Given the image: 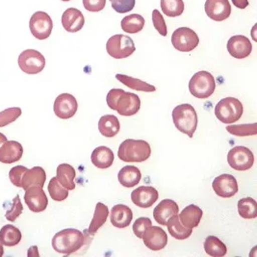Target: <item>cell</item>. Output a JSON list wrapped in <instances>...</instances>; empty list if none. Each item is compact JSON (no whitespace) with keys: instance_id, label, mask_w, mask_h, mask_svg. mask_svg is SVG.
<instances>
[{"instance_id":"obj_1","label":"cell","mask_w":257,"mask_h":257,"mask_svg":"<svg viewBox=\"0 0 257 257\" xmlns=\"http://www.w3.org/2000/svg\"><path fill=\"white\" fill-rule=\"evenodd\" d=\"M107 105L117 111L120 116L130 117L139 112L140 97L137 94L125 92L122 89H112L106 97Z\"/></svg>"},{"instance_id":"obj_2","label":"cell","mask_w":257,"mask_h":257,"mask_svg":"<svg viewBox=\"0 0 257 257\" xmlns=\"http://www.w3.org/2000/svg\"><path fill=\"white\" fill-rule=\"evenodd\" d=\"M84 244V234L75 228L63 229L52 238V247L54 250L65 255H70L78 251Z\"/></svg>"},{"instance_id":"obj_3","label":"cell","mask_w":257,"mask_h":257,"mask_svg":"<svg viewBox=\"0 0 257 257\" xmlns=\"http://www.w3.org/2000/svg\"><path fill=\"white\" fill-rule=\"evenodd\" d=\"M152 154V149L148 142L127 139L119 145L117 157L126 163H142L147 161Z\"/></svg>"},{"instance_id":"obj_4","label":"cell","mask_w":257,"mask_h":257,"mask_svg":"<svg viewBox=\"0 0 257 257\" xmlns=\"http://www.w3.org/2000/svg\"><path fill=\"white\" fill-rule=\"evenodd\" d=\"M172 116L176 128L193 138L198 127V115L195 108L188 103L180 104L174 109Z\"/></svg>"},{"instance_id":"obj_5","label":"cell","mask_w":257,"mask_h":257,"mask_svg":"<svg viewBox=\"0 0 257 257\" xmlns=\"http://www.w3.org/2000/svg\"><path fill=\"white\" fill-rule=\"evenodd\" d=\"M242 102L234 97H225L221 99L215 107L217 118L225 124H231L240 119L243 115Z\"/></svg>"},{"instance_id":"obj_6","label":"cell","mask_w":257,"mask_h":257,"mask_svg":"<svg viewBox=\"0 0 257 257\" xmlns=\"http://www.w3.org/2000/svg\"><path fill=\"white\" fill-rule=\"evenodd\" d=\"M216 81L210 72L200 70L195 73L189 82V91L195 97L205 99L214 94Z\"/></svg>"},{"instance_id":"obj_7","label":"cell","mask_w":257,"mask_h":257,"mask_svg":"<svg viewBox=\"0 0 257 257\" xmlns=\"http://www.w3.org/2000/svg\"><path fill=\"white\" fill-rule=\"evenodd\" d=\"M106 50L108 54L115 59L127 58L131 56L135 50V44L129 36L117 34L112 36L107 44Z\"/></svg>"},{"instance_id":"obj_8","label":"cell","mask_w":257,"mask_h":257,"mask_svg":"<svg viewBox=\"0 0 257 257\" xmlns=\"http://www.w3.org/2000/svg\"><path fill=\"white\" fill-rule=\"evenodd\" d=\"M19 67L27 74L40 73L46 67V58L38 50L26 49L19 56Z\"/></svg>"},{"instance_id":"obj_9","label":"cell","mask_w":257,"mask_h":257,"mask_svg":"<svg viewBox=\"0 0 257 257\" xmlns=\"http://www.w3.org/2000/svg\"><path fill=\"white\" fill-rule=\"evenodd\" d=\"M172 44L178 51L190 52L199 46V36L191 28L180 27L173 33Z\"/></svg>"},{"instance_id":"obj_10","label":"cell","mask_w":257,"mask_h":257,"mask_svg":"<svg viewBox=\"0 0 257 257\" xmlns=\"http://www.w3.org/2000/svg\"><path fill=\"white\" fill-rule=\"evenodd\" d=\"M227 162L235 171L245 172L253 166L254 156L245 147H235L227 154Z\"/></svg>"},{"instance_id":"obj_11","label":"cell","mask_w":257,"mask_h":257,"mask_svg":"<svg viewBox=\"0 0 257 257\" xmlns=\"http://www.w3.org/2000/svg\"><path fill=\"white\" fill-rule=\"evenodd\" d=\"M29 28L37 40H47L52 32L53 22L47 13L39 11L31 17Z\"/></svg>"},{"instance_id":"obj_12","label":"cell","mask_w":257,"mask_h":257,"mask_svg":"<svg viewBox=\"0 0 257 257\" xmlns=\"http://www.w3.org/2000/svg\"><path fill=\"white\" fill-rule=\"evenodd\" d=\"M77 109V100L72 94H59L54 101L53 111L59 118L68 119L73 117L76 114Z\"/></svg>"},{"instance_id":"obj_13","label":"cell","mask_w":257,"mask_h":257,"mask_svg":"<svg viewBox=\"0 0 257 257\" xmlns=\"http://www.w3.org/2000/svg\"><path fill=\"white\" fill-rule=\"evenodd\" d=\"M212 187L217 196L224 199L232 198L239 190L236 178L228 174H223L216 177L212 183Z\"/></svg>"},{"instance_id":"obj_14","label":"cell","mask_w":257,"mask_h":257,"mask_svg":"<svg viewBox=\"0 0 257 257\" xmlns=\"http://www.w3.org/2000/svg\"><path fill=\"white\" fill-rule=\"evenodd\" d=\"M24 201L32 212L40 213L47 209L48 199L43 187L34 186L25 190Z\"/></svg>"},{"instance_id":"obj_15","label":"cell","mask_w":257,"mask_h":257,"mask_svg":"<svg viewBox=\"0 0 257 257\" xmlns=\"http://www.w3.org/2000/svg\"><path fill=\"white\" fill-rule=\"evenodd\" d=\"M144 244L150 249L157 251L161 250L168 244V236L159 226H149L143 234Z\"/></svg>"},{"instance_id":"obj_16","label":"cell","mask_w":257,"mask_h":257,"mask_svg":"<svg viewBox=\"0 0 257 257\" xmlns=\"http://www.w3.org/2000/svg\"><path fill=\"white\" fill-rule=\"evenodd\" d=\"M205 13L215 22H222L231 15V5L228 0H206Z\"/></svg>"},{"instance_id":"obj_17","label":"cell","mask_w":257,"mask_h":257,"mask_svg":"<svg viewBox=\"0 0 257 257\" xmlns=\"http://www.w3.org/2000/svg\"><path fill=\"white\" fill-rule=\"evenodd\" d=\"M158 198V191L152 186H140L131 193L132 202L140 208L152 207Z\"/></svg>"},{"instance_id":"obj_18","label":"cell","mask_w":257,"mask_h":257,"mask_svg":"<svg viewBox=\"0 0 257 257\" xmlns=\"http://www.w3.org/2000/svg\"><path fill=\"white\" fill-rule=\"evenodd\" d=\"M227 50L234 58L244 59L250 55L252 46L245 36L236 35L228 40Z\"/></svg>"},{"instance_id":"obj_19","label":"cell","mask_w":257,"mask_h":257,"mask_svg":"<svg viewBox=\"0 0 257 257\" xmlns=\"http://www.w3.org/2000/svg\"><path fill=\"white\" fill-rule=\"evenodd\" d=\"M85 24V18L81 11L76 8H69L62 16V25L67 32L75 33L80 31Z\"/></svg>"},{"instance_id":"obj_20","label":"cell","mask_w":257,"mask_h":257,"mask_svg":"<svg viewBox=\"0 0 257 257\" xmlns=\"http://www.w3.org/2000/svg\"><path fill=\"white\" fill-rule=\"evenodd\" d=\"M24 148L16 141H7L0 148V162L3 164L16 163L22 159Z\"/></svg>"},{"instance_id":"obj_21","label":"cell","mask_w":257,"mask_h":257,"mask_svg":"<svg viewBox=\"0 0 257 257\" xmlns=\"http://www.w3.org/2000/svg\"><path fill=\"white\" fill-rule=\"evenodd\" d=\"M178 205L173 199H163L153 210V218L159 224L166 225L168 220L178 214Z\"/></svg>"},{"instance_id":"obj_22","label":"cell","mask_w":257,"mask_h":257,"mask_svg":"<svg viewBox=\"0 0 257 257\" xmlns=\"http://www.w3.org/2000/svg\"><path fill=\"white\" fill-rule=\"evenodd\" d=\"M133 219V213L128 206L124 204H117L111 210V223L117 228H124L130 225Z\"/></svg>"},{"instance_id":"obj_23","label":"cell","mask_w":257,"mask_h":257,"mask_svg":"<svg viewBox=\"0 0 257 257\" xmlns=\"http://www.w3.org/2000/svg\"><path fill=\"white\" fill-rule=\"evenodd\" d=\"M47 180L46 171L42 167H33L32 169H28L23 176L22 188L27 190L28 188L40 186L44 187Z\"/></svg>"},{"instance_id":"obj_24","label":"cell","mask_w":257,"mask_h":257,"mask_svg":"<svg viewBox=\"0 0 257 257\" xmlns=\"http://www.w3.org/2000/svg\"><path fill=\"white\" fill-rule=\"evenodd\" d=\"M141 171L134 166H125L121 168L117 175L118 182L125 188H132L140 183Z\"/></svg>"},{"instance_id":"obj_25","label":"cell","mask_w":257,"mask_h":257,"mask_svg":"<svg viewBox=\"0 0 257 257\" xmlns=\"http://www.w3.org/2000/svg\"><path fill=\"white\" fill-rule=\"evenodd\" d=\"M91 159H92V163L94 164L96 168L104 170L112 166L115 156L111 149L101 146L94 150Z\"/></svg>"},{"instance_id":"obj_26","label":"cell","mask_w":257,"mask_h":257,"mask_svg":"<svg viewBox=\"0 0 257 257\" xmlns=\"http://www.w3.org/2000/svg\"><path fill=\"white\" fill-rule=\"evenodd\" d=\"M203 212L199 206L195 204H191L185 207L182 212L179 214V220L184 226L188 228H194L199 226V222L201 221Z\"/></svg>"},{"instance_id":"obj_27","label":"cell","mask_w":257,"mask_h":257,"mask_svg":"<svg viewBox=\"0 0 257 257\" xmlns=\"http://www.w3.org/2000/svg\"><path fill=\"white\" fill-rule=\"evenodd\" d=\"M119 120L114 115H105L100 117L98 121V130L102 136L113 138L119 132Z\"/></svg>"},{"instance_id":"obj_28","label":"cell","mask_w":257,"mask_h":257,"mask_svg":"<svg viewBox=\"0 0 257 257\" xmlns=\"http://www.w3.org/2000/svg\"><path fill=\"white\" fill-rule=\"evenodd\" d=\"M56 173V178L64 187L68 190L75 189L74 178L76 176V172L72 166H70V164H61L57 167Z\"/></svg>"},{"instance_id":"obj_29","label":"cell","mask_w":257,"mask_h":257,"mask_svg":"<svg viewBox=\"0 0 257 257\" xmlns=\"http://www.w3.org/2000/svg\"><path fill=\"white\" fill-rule=\"evenodd\" d=\"M167 227L170 234L177 240H185L192 235V228H188L180 222L178 215H174L167 222Z\"/></svg>"},{"instance_id":"obj_30","label":"cell","mask_w":257,"mask_h":257,"mask_svg":"<svg viewBox=\"0 0 257 257\" xmlns=\"http://www.w3.org/2000/svg\"><path fill=\"white\" fill-rule=\"evenodd\" d=\"M22 237L21 230L12 224H6L0 229V243L3 245L15 246L20 244Z\"/></svg>"},{"instance_id":"obj_31","label":"cell","mask_w":257,"mask_h":257,"mask_svg":"<svg viewBox=\"0 0 257 257\" xmlns=\"http://www.w3.org/2000/svg\"><path fill=\"white\" fill-rule=\"evenodd\" d=\"M109 217V209L104 203L98 202L96 203L95 209H94V218L90 223L88 232L90 235H94L97 232V230L105 223L107 218Z\"/></svg>"},{"instance_id":"obj_32","label":"cell","mask_w":257,"mask_h":257,"mask_svg":"<svg viewBox=\"0 0 257 257\" xmlns=\"http://www.w3.org/2000/svg\"><path fill=\"white\" fill-rule=\"evenodd\" d=\"M145 24H146V21L141 15L132 14L124 17L120 23V25H121V29L124 32L129 34H136L143 30Z\"/></svg>"},{"instance_id":"obj_33","label":"cell","mask_w":257,"mask_h":257,"mask_svg":"<svg viewBox=\"0 0 257 257\" xmlns=\"http://www.w3.org/2000/svg\"><path fill=\"white\" fill-rule=\"evenodd\" d=\"M116 78L118 81L121 82L123 85L127 86L128 88L132 90H135V91L147 92V93H152V92L156 91V88L151 84L140 80V79L134 78V77H130L125 74H117Z\"/></svg>"},{"instance_id":"obj_34","label":"cell","mask_w":257,"mask_h":257,"mask_svg":"<svg viewBox=\"0 0 257 257\" xmlns=\"http://www.w3.org/2000/svg\"><path fill=\"white\" fill-rule=\"evenodd\" d=\"M205 252L213 257L224 256L227 252L226 245L216 236H208L204 241Z\"/></svg>"},{"instance_id":"obj_35","label":"cell","mask_w":257,"mask_h":257,"mask_svg":"<svg viewBox=\"0 0 257 257\" xmlns=\"http://www.w3.org/2000/svg\"><path fill=\"white\" fill-rule=\"evenodd\" d=\"M238 213L243 219H255L257 217L256 201L251 198H245L238 201Z\"/></svg>"},{"instance_id":"obj_36","label":"cell","mask_w":257,"mask_h":257,"mask_svg":"<svg viewBox=\"0 0 257 257\" xmlns=\"http://www.w3.org/2000/svg\"><path fill=\"white\" fill-rule=\"evenodd\" d=\"M183 0H161V9L167 17L176 18L184 12Z\"/></svg>"},{"instance_id":"obj_37","label":"cell","mask_w":257,"mask_h":257,"mask_svg":"<svg viewBox=\"0 0 257 257\" xmlns=\"http://www.w3.org/2000/svg\"><path fill=\"white\" fill-rule=\"evenodd\" d=\"M48 193L51 199L55 201H64L69 197V190L64 187L56 177L51 178L48 183Z\"/></svg>"},{"instance_id":"obj_38","label":"cell","mask_w":257,"mask_h":257,"mask_svg":"<svg viewBox=\"0 0 257 257\" xmlns=\"http://www.w3.org/2000/svg\"><path fill=\"white\" fill-rule=\"evenodd\" d=\"M226 130L235 136L239 137H245V136H252L256 135L257 124H240V125H227Z\"/></svg>"},{"instance_id":"obj_39","label":"cell","mask_w":257,"mask_h":257,"mask_svg":"<svg viewBox=\"0 0 257 257\" xmlns=\"http://www.w3.org/2000/svg\"><path fill=\"white\" fill-rule=\"evenodd\" d=\"M22 109L20 107H12L0 112V127H4L17 120L22 116Z\"/></svg>"},{"instance_id":"obj_40","label":"cell","mask_w":257,"mask_h":257,"mask_svg":"<svg viewBox=\"0 0 257 257\" xmlns=\"http://www.w3.org/2000/svg\"><path fill=\"white\" fill-rule=\"evenodd\" d=\"M23 211H24L23 203L21 201L20 196L17 195V197H15V199H13L11 208H9L6 212L5 218L9 222H15L22 215Z\"/></svg>"},{"instance_id":"obj_41","label":"cell","mask_w":257,"mask_h":257,"mask_svg":"<svg viewBox=\"0 0 257 257\" xmlns=\"http://www.w3.org/2000/svg\"><path fill=\"white\" fill-rule=\"evenodd\" d=\"M112 8L118 14H125L134 9L135 0H110Z\"/></svg>"},{"instance_id":"obj_42","label":"cell","mask_w":257,"mask_h":257,"mask_svg":"<svg viewBox=\"0 0 257 257\" xmlns=\"http://www.w3.org/2000/svg\"><path fill=\"white\" fill-rule=\"evenodd\" d=\"M152 23L154 28L157 30V32L163 37L168 35V30H167V25L165 23L163 16L158 10H153L152 12Z\"/></svg>"},{"instance_id":"obj_43","label":"cell","mask_w":257,"mask_h":257,"mask_svg":"<svg viewBox=\"0 0 257 257\" xmlns=\"http://www.w3.org/2000/svg\"><path fill=\"white\" fill-rule=\"evenodd\" d=\"M28 169L25 168L24 166H17V167H14L10 170L9 178H10L13 185H15L16 187L22 188L23 176H24V173Z\"/></svg>"},{"instance_id":"obj_44","label":"cell","mask_w":257,"mask_h":257,"mask_svg":"<svg viewBox=\"0 0 257 257\" xmlns=\"http://www.w3.org/2000/svg\"><path fill=\"white\" fill-rule=\"evenodd\" d=\"M152 222L151 221L150 218H147V217H142L137 219L134 224H133V232L135 233V235L142 239L143 237V234L146 231V229L152 225Z\"/></svg>"},{"instance_id":"obj_45","label":"cell","mask_w":257,"mask_h":257,"mask_svg":"<svg viewBox=\"0 0 257 257\" xmlns=\"http://www.w3.org/2000/svg\"><path fill=\"white\" fill-rule=\"evenodd\" d=\"M83 5L89 12H100L105 7L106 0H83Z\"/></svg>"},{"instance_id":"obj_46","label":"cell","mask_w":257,"mask_h":257,"mask_svg":"<svg viewBox=\"0 0 257 257\" xmlns=\"http://www.w3.org/2000/svg\"><path fill=\"white\" fill-rule=\"evenodd\" d=\"M232 4L239 9H245L248 6L247 0H232Z\"/></svg>"},{"instance_id":"obj_47","label":"cell","mask_w":257,"mask_h":257,"mask_svg":"<svg viewBox=\"0 0 257 257\" xmlns=\"http://www.w3.org/2000/svg\"><path fill=\"white\" fill-rule=\"evenodd\" d=\"M27 255L28 257H39V251H38V246L37 245H33V246H30V248L28 249V252H27Z\"/></svg>"},{"instance_id":"obj_48","label":"cell","mask_w":257,"mask_h":257,"mask_svg":"<svg viewBox=\"0 0 257 257\" xmlns=\"http://www.w3.org/2000/svg\"><path fill=\"white\" fill-rule=\"evenodd\" d=\"M5 142H7V137H6L4 134H2V133L0 132V148L2 147V145H3Z\"/></svg>"},{"instance_id":"obj_49","label":"cell","mask_w":257,"mask_h":257,"mask_svg":"<svg viewBox=\"0 0 257 257\" xmlns=\"http://www.w3.org/2000/svg\"><path fill=\"white\" fill-rule=\"evenodd\" d=\"M4 254V248H3V245L0 243V257L3 256Z\"/></svg>"},{"instance_id":"obj_50","label":"cell","mask_w":257,"mask_h":257,"mask_svg":"<svg viewBox=\"0 0 257 257\" xmlns=\"http://www.w3.org/2000/svg\"><path fill=\"white\" fill-rule=\"evenodd\" d=\"M62 1H64V2H68V1H70V0H62Z\"/></svg>"}]
</instances>
